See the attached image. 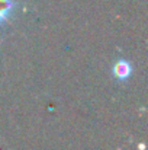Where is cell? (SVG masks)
<instances>
[{
	"mask_svg": "<svg viewBox=\"0 0 148 150\" xmlns=\"http://www.w3.org/2000/svg\"><path fill=\"white\" fill-rule=\"evenodd\" d=\"M13 9V0H0V25L7 21Z\"/></svg>",
	"mask_w": 148,
	"mask_h": 150,
	"instance_id": "7a4b0ae2",
	"label": "cell"
},
{
	"mask_svg": "<svg viewBox=\"0 0 148 150\" xmlns=\"http://www.w3.org/2000/svg\"><path fill=\"white\" fill-rule=\"evenodd\" d=\"M113 74H115L118 79H121V80L128 79L129 74H131V66H129V63L125 61V60L118 61V63L113 66Z\"/></svg>",
	"mask_w": 148,
	"mask_h": 150,
	"instance_id": "6da1fadb",
	"label": "cell"
}]
</instances>
